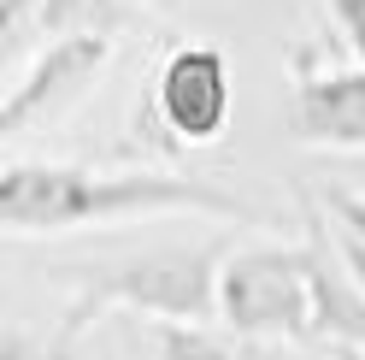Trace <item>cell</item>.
Wrapping results in <instances>:
<instances>
[{"label":"cell","mask_w":365,"mask_h":360,"mask_svg":"<svg viewBox=\"0 0 365 360\" xmlns=\"http://www.w3.org/2000/svg\"><path fill=\"white\" fill-rule=\"evenodd\" d=\"M265 360H307V354H265Z\"/></svg>","instance_id":"obj_16"},{"label":"cell","mask_w":365,"mask_h":360,"mask_svg":"<svg viewBox=\"0 0 365 360\" xmlns=\"http://www.w3.org/2000/svg\"><path fill=\"white\" fill-rule=\"evenodd\" d=\"M218 319L236 336H312V254L289 242L224 254L218 272Z\"/></svg>","instance_id":"obj_3"},{"label":"cell","mask_w":365,"mask_h":360,"mask_svg":"<svg viewBox=\"0 0 365 360\" xmlns=\"http://www.w3.org/2000/svg\"><path fill=\"white\" fill-rule=\"evenodd\" d=\"M218 242H195V249H148L118 266H95L83 278L77 301L65 307L59 331L77 336L88 319H101L106 307H130L148 319H218V272H224Z\"/></svg>","instance_id":"obj_2"},{"label":"cell","mask_w":365,"mask_h":360,"mask_svg":"<svg viewBox=\"0 0 365 360\" xmlns=\"http://www.w3.org/2000/svg\"><path fill=\"white\" fill-rule=\"evenodd\" d=\"M242 219L259 224V213L242 195L177 171H95L71 160H12L0 171V231L6 236H65L88 224H130V219Z\"/></svg>","instance_id":"obj_1"},{"label":"cell","mask_w":365,"mask_h":360,"mask_svg":"<svg viewBox=\"0 0 365 360\" xmlns=\"http://www.w3.org/2000/svg\"><path fill=\"white\" fill-rule=\"evenodd\" d=\"M65 343H71V336H41V343H36V336L30 331H6V349H0V360H71V349H65Z\"/></svg>","instance_id":"obj_11"},{"label":"cell","mask_w":365,"mask_h":360,"mask_svg":"<svg viewBox=\"0 0 365 360\" xmlns=\"http://www.w3.org/2000/svg\"><path fill=\"white\" fill-rule=\"evenodd\" d=\"M336 249H341V260H348V266H354V278L365 284V249H359V242H354V236H341V231H336Z\"/></svg>","instance_id":"obj_14"},{"label":"cell","mask_w":365,"mask_h":360,"mask_svg":"<svg viewBox=\"0 0 365 360\" xmlns=\"http://www.w3.org/2000/svg\"><path fill=\"white\" fill-rule=\"evenodd\" d=\"M230 106H236V83H230V59L212 41H182L159 59L153 77V124L165 130L177 148H207L230 130Z\"/></svg>","instance_id":"obj_4"},{"label":"cell","mask_w":365,"mask_h":360,"mask_svg":"<svg viewBox=\"0 0 365 360\" xmlns=\"http://www.w3.org/2000/svg\"><path fill=\"white\" fill-rule=\"evenodd\" d=\"M41 0H0V54H18L24 41V24H36Z\"/></svg>","instance_id":"obj_13"},{"label":"cell","mask_w":365,"mask_h":360,"mask_svg":"<svg viewBox=\"0 0 365 360\" xmlns=\"http://www.w3.org/2000/svg\"><path fill=\"white\" fill-rule=\"evenodd\" d=\"M112 59V36H53L41 41V54L18 71V83L6 89V106H0V136H24L30 124L65 112L88 83L106 71Z\"/></svg>","instance_id":"obj_5"},{"label":"cell","mask_w":365,"mask_h":360,"mask_svg":"<svg viewBox=\"0 0 365 360\" xmlns=\"http://www.w3.org/2000/svg\"><path fill=\"white\" fill-rule=\"evenodd\" d=\"M318 201L330 207L336 231H341V236H354L359 249H365V195H359V189H348V184H324V189H318Z\"/></svg>","instance_id":"obj_10"},{"label":"cell","mask_w":365,"mask_h":360,"mask_svg":"<svg viewBox=\"0 0 365 360\" xmlns=\"http://www.w3.org/2000/svg\"><path fill=\"white\" fill-rule=\"evenodd\" d=\"M159 360H236L224 336H212L200 319H153Z\"/></svg>","instance_id":"obj_9"},{"label":"cell","mask_w":365,"mask_h":360,"mask_svg":"<svg viewBox=\"0 0 365 360\" xmlns=\"http://www.w3.org/2000/svg\"><path fill=\"white\" fill-rule=\"evenodd\" d=\"M307 254H312V331L330 343L365 349V284L341 260L318 213H307Z\"/></svg>","instance_id":"obj_7"},{"label":"cell","mask_w":365,"mask_h":360,"mask_svg":"<svg viewBox=\"0 0 365 360\" xmlns=\"http://www.w3.org/2000/svg\"><path fill=\"white\" fill-rule=\"evenodd\" d=\"M289 136L307 142V148L365 154V59H354V65L294 59Z\"/></svg>","instance_id":"obj_6"},{"label":"cell","mask_w":365,"mask_h":360,"mask_svg":"<svg viewBox=\"0 0 365 360\" xmlns=\"http://www.w3.org/2000/svg\"><path fill=\"white\" fill-rule=\"evenodd\" d=\"M330 360H365V349H354V343H330Z\"/></svg>","instance_id":"obj_15"},{"label":"cell","mask_w":365,"mask_h":360,"mask_svg":"<svg viewBox=\"0 0 365 360\" xmlns=\"http://www.w3.org/2000/svg\"><path fill=\"white\" fill-rule=\"evenodd\" d=\"M135 6H148V0H135Z\"/></svg>","instance_id":"obj_17"},{"label":"cell","mask_w":365,"mask_h":360,"mask_svg":"<svg viewBox=\"0 0 365 360\" xmlns=\"http://www.w3.org/2000/svg\"><path fill=\"white\" fill-rule=\"evenodd\" d=\"M135 18V0H41L36 30L41 41L53 36H118Z\"/></svg>","instance_id":"obj_8"},{"label":"cell","mask_w":365,"mask_h":360,"mask_svg":"<svg viewBox=\"0 0 365 360\" xmlns=\"http://www.w3.org/2000/svg\"><path fill=\"white\" fill-rule=\"evenodd\" d=\"M324 12H330L336 36L348 41V54L365 59V0H324Z\"/></svg>","instance_id":"obj_12"}]
</instances>
